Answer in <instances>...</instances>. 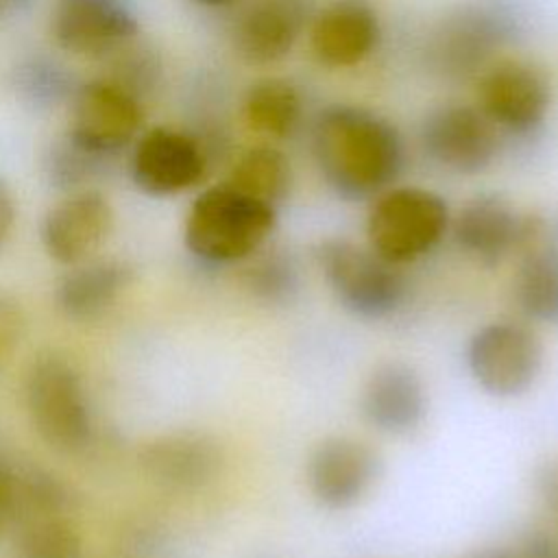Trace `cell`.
Masks as SVG:
<instances>
[{"label": "cell", "instance_id": "1", "mask_svg": "<svg viewBox=\"0 0 558 558\" xmlns=\"http://www.w3.org/2000/svg\"><path fill=\"white\" fill-rule=\"evenodd\" d=\"M312 155L327 187L344 201H373L405 159L399 129L360 105H329L316 116Z\"/></svg>", "mask_w": 558, "mask_h": 558}, {"label": "cell", "instance_id": "2", "mask_svg": "<svg viewBox=\"0 0 558 558\" xmlns=\"http://www.w3.org/2000/svg\"><path fill=\"white\" fill-rule=\"evenodd\" d=\"M275 225L277 207L235 190L222 179L192 201L183 225V242L201 264H240L266 246Z\"/></svg>", "mask_w": 558, "mask_h": 558}, {"label": "cell", "instance_id": "3", "mask_svg": "<svg viewBox=\"0 0 558 558\" xmlns=\"http://www.w3.org/2000/svg\"><path fill=\"white\" fill-rule=\"evenodd\" d=\"M24 405L33 429L54 451L78 453L92 442L94 418L85 384L68 357L48 351L28 364Z\"/></svg>", "mask_w": 558, "mask_h": 558}, {"label": "cell", "instance_id": "4", "mask_svg": "<svg viewBox=\"0 0 558 558\" xmlns=\"http://www.w3.org/2000/svg\"><path fill=\"white\" fill-rule=\"evenodd\" d=\"M314 259L338 305L357 318H388L408 299V279L401 266L386 262L368 246L344 238H325L314 246Z\"/></svg>", "mask_w": 558, "mask_h": 558}, {"label": "cell", "instance_id": "5", "mask_svg": "<svg viewBox=\"0 0 558 558\" xmlns=\"http://www.w3.org/2000/svg\"><path fill=\"white\" fill-rule=\"evenodd\" d=\"M451 225L447 201L425 187H388L371 201L366 246L395 266L432 253Z\"/></svg>", "mask_w": 558, "mask_h": 558}, {"label": "cell", "instance_id": "6", "mask_svg": "<svg viewBox=\"0 0 558 558\" xmlns=\"http://www.w3.org/2000/svg\"><path fill=\"white\" fill-rule=\"evenodd\" d=\"M517 31V17L497 4L471 2L451 9L425 37V65L440 78L462 81L493 63Z\"/></svg>", "mask_w": 558, "mask_h": 558}, {"label": "cell", "instance_id": "7", "mask_svg": "<svg viewBox=\"0 0 558 558\" xmlns=\"http://www.w3.org/2000/svg\"><path fill=\"white\" fill-rule=\"evenodd\" d=\"M466 366L484 392L512 399L534 386L543 368V342L519 320H493L469 338Z\"/></svg>", "mask_w": 558, "mask_h": 558}, {"label": "cell", "instance_id": "8", "mask_svg": "<svg viewBox=\"0 0 558 558\" xmlns=\"http://www.w3.org/2000/svg\"><path fill=\"white\" fill-rule=\"evenodd\" d=\"M477 109L510 135L536 133L551 107V81L525 59H499L477 76Z\"/></svg>", "mask_w": 558, "mask_h": 558}, {"label": "cell", "instance_id": "9", "mask_svg": "<svg viewBox=\"0 0 558 558\" xmlns=\"http://www.w3.org/2000/svg\"><path fill=\"white\" fill-rule=\"evenodd\" d=\"M68 135L92 153L118 157L140 133L144 102L98 76L81 83L70 100Z\"/></svg>", "mask_w": 558, "mask_h": 558}, {"label": "cell", "instance_id": "10", "mask_svg": "<svg viewBox=\"0 0 558 558\" xmlns=\"http://www.w3.org/2000/svg\"><path fill=\"white\" fill-rule=\"evenodd\" d=\"M418 140L423 153L456 174L484 172L499 153L497 126L471 105L447 102L425 113Z\"/></svg>", "mask_w": 558, "mask_h": 558}, {"label": "cell", "instance_id": "11", "mask_svg": "<svg viewBox=\"0 0 558 558\" xmlns=\"http://www.w3.org/2000/svg\"><path fill=\"white\" fill-rule=\"evenodd\" d=\"M137 33L135 0H54L50 11L54 44L74 57L105 61Z\"/></svg>", "mask_w": 558, "mask_h": 558}, {"label": "cell", "instance_id": "12", "mask_svg": "<svg viewBox=\"0 0 558 558\" xmlns=\"http://www.w3.org/2000/svg\"><path fill=\"white\" fill-rule=\"evenodd\" d=\"M381 473L377 451L351 436L323 438L310 453L305 477L316 504L327 510L357 506Z\"/></svg>", "mask_w": 558, "mask_h": 558}, {"label": "cell", "instance_id": "13", "mask_svg": "<svg viewBox=\"0 0 558 558\" xmlns=\"http://www.w3.org/2000/svg\"><path fill=\"white\" fill-rule=\"evenodd\" d=\"M209 166L203 146L190 131L155 126L137 140L129 172L144 194L172 196L198 185Z\"/></svg>", "mask_w": 558, "mask_h": 558}, {"label": "cell", "instance_id": "14", "mask_svg": "<svg viewBox=\"0 0 558 558\" xmlns=\"http://www.w3.org/2000/svg\"><path fill=\"white\" fill-rule=\"evenodd\" d=\"M113 229V207L105 194L94 187L70 192L52 205L41 220V244L46 253L63 264L87 262L109 238Z\"/></svg>", "mask_w": 558, "mask_h": 558}, {"label": "cell", "instance_id": "15", "mask_svg": "<svg viewBox=\"0 0 558 558\" xmlns=\"http://www.w3.org/2000/svg\"><path fill=\"white\" fill-rule=\"evenodd\" d=\"M512 279L519 312L541 325H558V233L536 214H525Z\"/></svg>", "mask_w": 558, "mask_h": 558}, {"label": "cell", "instance_id": "16", "mask_svg": "<svg viewBox=\"0 0 558 558\" xmlns=\"http://www.w3.org/2000/svg\"><path fill=\"white\" fill-rule=\"evenodd\" d=\"M314 13L312 0H255L233 24V50L248 65L277 63L310 28Z\"/></svg>", "mask_w": 558, "mask_h": 558}, {"label": "cell", "instance_id": "17", "mask_svg": "<svg viewBox=\"0 0 558 558\" xmlns=\"http://www.w3.org/2000/svg\"><path fill=\"white\" fill-rule=\"evenodd\" d=\"M144 475L170 490H198L211 484L225 464L220 445L201 432L163 434L137 453Z\"/></svg>", "mask_w": 558, "mask_h": 558}, {"label": "cell", "instance_id": "18", "mask_svg": "<svg viewBox=\"0 0 558 558\" xmlns=\"http://www.w3.org/2000/svg\"><path fill=\"white\" fill-rule=\"evenodd\" d=\"M381 24L368 0H331L310 22V48L327 68H351L373 54Z\"/></svg>", "mask_w": 558, "mask_h": 558}, {"label": "cell", "instance_id": "19", "mask_svg": "<svg viewBox=\"0 0 558 558\" xmlns=\"http://www.w3.org/2000/svg\"><path fill=\"white\" fill-rule=\"evenodd\" d=\"M525 214H519L510 201L484 192L469 198L451 218L449 231L456 246L477 264L493 268L514 255L521 242Z\"/></svg>", "mask_w": 558, "mask_h": 558}, {"label": "cell", "instance_id": "20", "mask_svg": "<svg viewBox=\"0 0 558 558\" xmlns=\"http://www.w3.org/2000/svg\"><path fill=\"white\" fill-rule=\"evenodd\" d=\"M360 412L381 434L405 436L414 432L427 412L421 375L405 362H381L362 386Z\"/></svg>", "mask_w": 558, "mask_h": 558}, {"label": "cell", "instance_id": "21", "mask_svg": "<svg viewBox=\"0 0 558 558\" xmlns=\"http://www.w3.org/2000/svg\"><path fill=\"white\" fill-rule=\"evenodd\" d=\"M133 268L122 259H96L76 264L54 290V303L65 318L94 320L102 316L131 286Z\"/></svg>", "mask_w": 558, "mask_h": 558}, {"label": "cell", "instance_id": "22", "mask_svg": "<svg viewBox=\"0 0 558 558\" xmlns=\"http://www.w3.org/2000/svg\"><path fill=\"white\" fill-rule=\"evenodd\" d=\"M244 124L264 137H290L303 118V96L299 87L283 76H264L253 81L240 102Z\"/></svg>", "mask_w": 558, "mask_h": 558}, {"label": "cell", "instance_id": "23", "mask_svg": "<svg viewBox=\"0 0 558 558\" xmlns=\"http://www.w3.org/2000/svg\"><path fill=\"white\" fill-rule=\"evenodd\" d=\"M9 85L15 98L33 111H52L70 105L81 81L57 59L31 54L17 61L11 70Z\"/></svg>", "mask_w": 558, "mask_h": 558}, {"label": "cell", "instance_id": "24", "mask_svg": "<svg viewBox=\"0 0 558 558\" xmlns=\"http://www.w3.org/2000/svg\"><path fill=\"white\" fill-rule=\"evenodd\" d=\"M292 179L294 172L286 153L270 144H259L233 161L225 181L257 201L279 207L292 190Z\"/></svg>", "mask_w": 558, "mask_h": 558}, {"label": "cell", "instance_id": "25", "mask_svg": "<svg viewBox=\"0 0 558 558\" xmlns=\"http://www.w3.org/2000/svg\"><path fill=\"white\" fill-rule=\"evenodd\" d=\"M242 288L266 307H286L301 294V268L290 251L262 248L244 262Z\"/></svg>", "mask_w": 558, "mask_h": 558}, {"label": "cell", "instance_id": "26", "mask_svg": "<svg viewBox=\"0 0 558 558\" xmlns=\"http://www.w3.org/2000/svg\"><path fill=\"white\" fill-rule=\"evenodd\" d=\"M113 161V157L92 153L74 142L68 133H63L48 144L41 159V170L48 185L70 194L87 190L89 183L98 181L111 170Z\"/></svg>", "mask_w": 558, "mask_h": 558}, {"label": "cell", "instance_id": "27", "mask_svg": "<svg viewBox=\"0 0 558 558\" xmlns=\"http://www.w3.org/2000/svg\"><path fill=\"white\" fill-rule=\"evenodd\" d=\"M20 558H81V536L65 514L17 521Z\"/></svg>", "mask_w": 558, "mask_h": 558}, {"label": "cell", "instance_id": "28", "mask_svg": "<svg viewBox=\"0 0 558 558\" xmlns=\"http://www.w3.org/2000/svg\"><path fill=\"white\" fill-rule=\"evenodd\" d=\"M107 68L102 78L120 85L142 102L159 87L163 63L155 46L137 37L105 59Z\"/></svg>", "mask_w": 558, "mask_h": 558}, {"label": "cell", "instance_id": "29", "mask_svg": "<svg viewBox=\"0 0 558 558\" xmlns=\"http://www.w3.org/2000/svg\"><path fill=\"white\" fill-rule=\"evenodd\" d=\"M24 327L26 318L20 301L9 292H0V371H4V366L17 351Z\"/></svg>", "mask_w": 558, "mask_h": 558}, {"label": "cell", "instance_id": "30", "mask_svg": "<svg viewBox=\"0 0 558 558\" xmlns=\"http://www.w3.org/2000/svg\"><path fill=\"white\" fill-rule=\"evenodd\" d=\"M534 488L545 508L558 517V460H549L538 466L534 475Z\"/></svg>", "mask_w": 558, "mask_h": 558}, {"label": "cell", "instance_id": "31", "mask_svg": "<svg viewBox=\"0 0 558 558\" xmlns=\"http://www.w3.org/2000/svg\"><path fill=\"white\" fill-rule=\"evenodd\" d=\"M13 222H15V201L9 185L0 177V248L4 246V242L13 231Z\"/></svg>", "mask_w": 558, "mask_h": 558}, {"label": "cell", "instance_id": "32", "mask_svg": "<svg viewBox=\"0 0 558 558\" xmlns=\"http://www.w3.org/2000/svg\"><path fill=\"white\" fill-rule=\"evenodd\" d=\"M4 464H7V456L0 453V527L9 519V493L4 482Z\"/></svg>", "mask_w": 558, "mask_h": 558}, {"label": "cell", "instance_id": "33", "mask_svg": "<svg viewBox=\"0 0 558 558\" xmlns=\"http://www.w3.org/2000/svg\"><path fill=\"white\" fill-rule=\"evenodd\" d=\"M469 558H521L519 554H512L508 549H482Z\"/></svg>", "mask_w": 558, "mask_h": 558}, {"label": "cell", "instance_id": "34", "mask_svg": "<svg viewBox=\"0 0 558 558\" xmlns=\"http://www.w3.org/2000/svg\"><path fill=\"white\" fill-rule=\"evenodd\" d=\"M33 0H0V9H7V11H20V9H26Z\"/></svg>", "mask_w": 558, "mask_h": 558}, {"label": "cell", "instance_id": "35", "mask_svg": "<svg viewBox=\"0 0 558 558\" xmlns=\"http://www.w3.org/2000/svg\"><path fill=\"white\" fill-rule=\"evenodd\" d=\"M192 2L198 4V7H203V9H220V7L231 4L233 0H192Z\"/></svg>", "mask_w": 558, "mask_h": 558}]
</instances>
